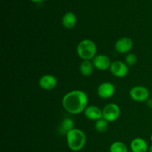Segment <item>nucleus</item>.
Instances as JSON below:
<instances>
[{"instance_id":"obj_17","label":"nucleus","mask_w":152,"mask_h":152,"mask_svg":"<svg viewBox=\"0 0 152 152\" xmlns=\"http://www.w3.org/2000/svg\"><path fill=\"white\" fill-rule=\"evenodd\" d=\"M94 128L96 132H99V133H103L108 130V122L104 118L99 119V120H96L95 123Z\"/></svg>"},{"instance_id":"obj_14","label":"nucleus","mask_w":152,"mask_h":152,"mask_svg":"<svg viewBox=\"0 0 152 152\" xmlns=\"http://www.w3.org/2000/svg\"><path fill=\"white\" fill-rule=\"evenodd\" d=\"M93 63L89 60H83L80 67V73L84 77H89L91 75L94 71Z\"/></svg>"},{"instance_id":"obj_16","label":"nucleus","mask_w":152,"mask_h":152,"mask_svg":"<svg viewBox=\"0 0 152 152\" xmlns=\"http://www.w3.org/2000/svg\"><path fill=\"white\" fill-rule=\"evenodd\" d=\"M110 152H129L125 143L120 141H115L110 146Z\"/></svg>"},{"instance_id":"obj_1","label":"nucleus","mask_w":152,"mask_h":152,"mask_svg":"<svg viewBox=\"0 0 152 152\" xmlns=\"http://www.w3.org/2000/svg\"><path fill=\"white\" fill-rule=\"evenodd\" d=\"M88 98L86 92L74 90L67 93L63 96L62 105L64 109L71 114H80L88 106Z\"/></svg>"},{"instance_id":"obj_19","label":"nucleus","mask_w":152,"mask_h":152,"mask_svg":"<svg viewBox=\"0 0 152 152\" xmlns=\"http://www.w3.org/2000/svg\"><path fill=\"white\" fill-rule=\"evenodd\" d=\"M147 104H148L149 108H152V99H148V100H147Z\"/></svg>"},{"instance_id":"obj_11","label":"nucleus","mask_w":152,"mask_h":152,"mask_svg":"<svg viewBox=\"0 0 152 152\" xmlns=\"http://www.w3.org/2000/svg\"><path fill=\"white\" fill-rule=\"evenodd\" d=\"M84 114L88 120L96 121L102 118V110L96 105H88L84 111Z\"/></svg>"},{"instance_id":"obj_21","label":"nucleus","mask_w":152,"mask_h":152,"mask_svg":"<svg viewBox=\"0 0 152 152\" xmlns=\"http://www.w3.org/2000/svg\"><path fill=\"white\" fill-rule=\"evenodd\" d=\"M33 1H41V0H33Z\"/></svg>"},{"instance_id":"obj_23","label":"nucleus","mask_w":152,"mask_h":152,"mask_svg":"<svg viewBox=\"0 0 152 152\" xmlns=\"http://www.w3.org/2000/svg\"></svg>"},{"instance_id":"obj_13","label":"nucleus","mask_w":152,"mask_h":152,"mask_svg":"<svg viewBox=\"0 0 152 152\" xmlns=\"http://www.w3.org/2000/svg\"><path fill=\"white\" fill-rule=\"evenodd\" d=\"M76 22H77V18L75 15L71 12L65 13L62 17V25L65 28L71 29L74 28L76 25Z\"/></svg>"},{"instance_id":"obj_15","label":"nucleus","mask_w":152,"mask_h":152,"mask_svg":"<svg viewBox=\"0 0 152 152\" xmlns=\"http://www.w3.org/2000/svg\"><path fill=\"white\" fill-rule=\"evenodd\" d=\"M73 129H74V121L70 118L64 119L62 120V123H61L59 132L61 134H62L66 135V134L71 130H72Z\"/></svg>"},{"instance_id":"obj_4","label":"nucleus","mask_w":152,"mask_h":152,"mask_svg":"<svg viewBox=\"0 0 152 152\" xmlns=\"http://www.w3.org/2000/svg\"><path fill=\"white\" fill-rule=\"evenodd\" d=\"M121 114L120 106L116 103H108L102 109V118L109 123L117 120Z\"/></svg>"},{"instance_id":"obj_8","label":"nucleus","mask_w":152,"mask_h":152,"mask_svg":"<svg viewBox=\"0 0 152 152\" xmlns=\"http://www.w3.org/2000/svg\"><path fill=\"white\" fill-rule=\"evenodd\" d=\"M39 86L42 89L45 91H50L54 89L57 86V80L51 74L43 75L39 80Z\"/></svg>"},{"instance_id":"obj_6","label":"nucleus","mask_w":152,"mask_h":152,"mask_svg":"<svg viewBox=\"0 0 152 152\" xmlns=\"http://www.w3.org/2000/svg\"><path fill=\"white\" fill-rule=\"evenodd\" d=\"M109 69L111 74L118 78H123L129 74V66L122 61H114L111 62Z\"/></svg>"},{"instance_id":"obj_3","label":"nucleus","mask_w":152,"mask_h":152,"mask_svg":"<svg viewBox=\"0 0 152 152\" xmlns=\"http://www.w3.org/2000/svg\"><path fill=\"white\" fill-rule=\"evenodd\" d=\"M77 54L83 60L93 59L96 56V45L92 40L83 39L77 45Z\"/></svg>"},{"instance_id":"obj_12","label":"nucleus","mask_w":152,"mask_h":152,"mask_svg":"<svg viewBox=\"0 0 152 152\" xmlns=\"http://www.w3.org/2000/svg\"><path fill=\"white\" fill-rule=\"evenodd\" d=\"M132 152H147L148 150V145L146 141L140 137L134 139L130 144Z\"/></svg>"},{"instance_id":"obj_18","label":"nucleus","mask_w":152,"mask_h":152,"mask_svg":"<svg viewBox=\"0 0 152 152\" xmlns=\"http://www.w3.org/2000/svg\"><path fill=\"white\" fill-rule=\"evenodd\" d=\"M126 63L129 66H133L137 62V57L136 55L134 53H129L127 54V56H126Z\"/></svg>"},{"instance_id":"obj_10","label":"nucleus","mask_w":152,"mask_h":152,"mask_svg":"<svg viewBox=\"0 0 152 152\" xmlns=\"http://www.w3.org/2000/svg\"><path fill=\"white\" fill-rule=\"evenodd\" d=\"M92 63H93L94 68L99 71H105L108 68H110L111 62L109 57L107 56L106 55L99 54L96 55L92 59Z\"/></svg>"},{"instance_id":"obj_9","label":"nucleus","mask_w":152,"mask_h":152,"mask_svg":"<svg viewBox=\"0 0 152 152\" xmlns=\"http://www.w3.org/2000/svg\"><path fill=\"white\" fill-rule=\"evenodd\" d=\"M133 41L129 37H123L116 42L115 49L119 53H127L133 48Z\"/></svg>"},{"instance_id":"obj_22","label":"nucleus","mask_w":152,"mask_h":152,"mask_svg":"<svg viewBox=\"0 0 152 152\" xmlns=\"http://www.w3.org/2000/svg\"><path fill=\"white\" fill-rule=\"evenodd\" d=\"M150 139H151V141L152 142V134L151 135V137H150Z\"/></svg>"},{"instance_id":"obj_2","label":"nucleus","mask_w":152,"mask_h":152,"mask_svg":"<svg viewBox=\"0 0 152 152\" xmlns=\"http://www.w3.org/2000/svg\"><path fill=\"white\" fill-rule=\"evenodd\" d=\"M67 145L73 151H79L84 148L86 142V135L78 129H73L66 134Z\"/></svg>"},{"instance_id":"obj_7","label":"nucleus","mask_w":152,"mask_h":152,"mask_svg":"<svg viewBox=\"0 0 152 152\" xmlns=\"http://www.w3.org/2000/svg\"><path fill=\"white\" fill-rule=\"evenodd\" d=\"M115 92V87L110 82H104L97 88V94L102 99H109Z\"/></svg>"},{"instance_id":"obj_20","label":"nucleus","mask_w":152,"mask_h":152,"mask_svg":"<svg viewBox=\"0 0 152 152\" xmlns=\"http://www.w3.org/2000/svg\"><path fill=\"white\" fill-rule=\"evenodd\" d=\"M148 152H152V145H151V147L149 148V150H148Z\"/></svg>"},{"instance_id":"obj_5","label":"nucleus","mask_w":152,"mask_h":152,"mask_svg":"<svg viewBox=\"0 0 152 152\" xmlns=\"http://www.w3.org/2000/svg\"><path fill=\"white\" fill-rule=\"evenodd\" d=\"M130 97L136 102H145L149 99L150 92L145 86H138L132 88L129 91Z\"/></svg>"}]
</instances>
